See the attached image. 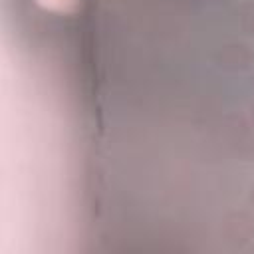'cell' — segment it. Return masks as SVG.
<instances>
[{
	"instance_id": "6da1fadb",
	"label": "cell",
	"mask_w": 254,
	"mask_h": 254,
	"mask_svg": "<svg viewBox=\"0 0 254 254\" xmlns=\"http://www.w3.org/2000/svg\"><path fill=\"white\" fill-rule=\"evenodd\" d=\"M214 62L222 69H230V71L246 69L252 62V52L244 44H228L214 54Z\"/></svg>"
},
{
	"instance_id": "7a4b0ae2",
	"label": "cell",
	"mask_w": 254,
	"mask_h": 254,
	"mask_svg": "<svg viewBox=\"0 0 254 254\" xmlns=\"http://www.w3.org/2000/svg\"><path fill=\"white\" fill-rule=\"evenodd\" d=\"M252 230H254L252 220L244 212H232L224 220V234L232 244L240 246V244L248 242V238L252 236Z\"/></svg>"
},
{
	"instance_id": "3957f363",
	"label": "cell",
	"mask_w": 254,
	"mask_h": 254,
	"mask_svg": "<svg viewBox=\"0 0 254 254\" xmlns=\"http://www.w3.org/2000/svg\"><path fill=\"white\" fill-rule=\"evenodd\" d=\"M238 22L246 34L254 36V2H246L238 8Z\"/></svg>"
},
{
	"instance_id": "277c9868",
	"label": "cell",
	"mask_w": 254,
	"mask_h": 254,
	"mask_svg": "<svg viewBox=\"0 0 254 254\" xmlns=\"http://www.w3.org/2000/svg\"><path fill=\"white\" fill-rule=\"evenodd\" d=\"M250 119H252V125H254V105L250 107Z\"/></svg>"
},
{
	"instance_id": "5b68a950",
	"label": "cell",
	"mask_w": 254,
	"mask_h": 254,
	"mask_svg": "<svg viewBox=\"0 0 254 254\" xmlns=\"http://www.w3.org/2000/svg\"><path fill=\"white\" fill-rule=\"evenodd\" d=\"M250 200H252V204H254V187H252V190H250Z\"/></svg>"
}]
</instances>
